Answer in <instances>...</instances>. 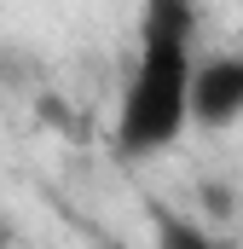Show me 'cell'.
I'll use <instances>...</instances> for the list:
<instances>
[{
  "mask_svg": "<svg viewBox=\"0 0 243 249\" xmlns=\"http://www.w3.org/2000/svg\"><path fill=\"white\" fill-rule=\"evenodd\" d=\"M191 41L197 35H174V29H139V53L127 70L116 105V151L122 157H156L174 151L191 127Z\"/></svg>",
  "mask_w": 243,
  "mask_h": 249,
  "instance_id": "1",
  "label": "cell"
},
{
  "mask_svg": "<svg viewBox=\"0 0 243 249\" xmlns=\"http://www.w3.org/2000/svg\"><path fill=\"white\" fill-rule=\"evenodd\" d=\"M191 127H238L243 122V53L191 58Z\"/></svg>",
  "mask_w": 243,
  "mask_h": 249,
  "instance_id": "2",
  "label": "cell"
},
{
  "mask_svg": "<svg viewBox=\"0 0 243 249\" xmlns=\"http://www.w3.org/2000/svg\"><path fill=\"white\" fill-rule=\"evenodd\" d=\"M162 238H168V244H191V249L208 244V238H203V232H191V226H162Z\"/></svg>",
  "mask_w": 243,
  "mask_h": 249,
  "instance_id": "3",
  "label": "cell"
}]
</instances>
